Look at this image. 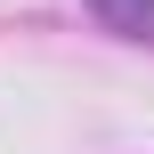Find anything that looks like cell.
Segmentation results:
<instances>
[{
	"label": "cell",
	"mask_w": 154,
	"mask_h": 154,
	"mask_svg": "<svg viewBox=\"0 0 154 154\" xmlns=\"http://www.w3.org/2000/svg\"><path fill=\"white\" fill-rule=\"evenodd\" d=\"M106 32H122V41H146L154 32V0H81Z\"/></svg>",
	"instance_id": "obj_1"
}]
</instances>
